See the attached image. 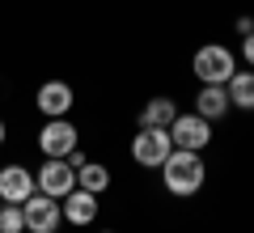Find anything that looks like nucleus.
I'll return each mask as SVG.
<instances>
[{
    "label": "nucleus",
    "instance_id": "f03ea898",
    "mask_svg": "<svg viewBox=\"0 0 254 233\" xmlns=\"http://www.w3.org/2000/svg\"><path fill=\"white\" fill-rule=\"evenodd\" d=\"M233 51H229V47H199V51H195V77H199L203 85H225L229 77H233Z\"/></svg>",
    "mask_w": 254,
    "mask_h": 233
},
{
    "label": "nucleus",
    "instance_id": "9d476101",
    "mask_svg": "<svg viewBox=\"0 0 254 233\" xmlns=\"http://www.w3.org/2000/svg\"><path fill=\"white\" fill-rule=\"evenodd\" d=\"M64 216H68V221L72 225H89L93 216H98V195H93V191H68V195H64V208H60Z\"/></svg>",
    "mask_w": 254,
    "mask_h": 233
},
{
    "label": "nucleus",
    "instance_id": "f3484780",
    "mask_svg": "<svg viewBox=\"0 0 254 233\" xmlns=\"http://www.w3.org/2000/svg\"><path fill=\"white\" fill-rule=\"evenodd\" d=\"M0 140H4V123H0Z\"/></svg>",
    "mask_w": 254,
    "mask_h": 233
},
{
    "label": "nucleus",
    "instance_id": "9b49d317",
    "mask_svg": "<svg viewBox=\"0 0 254 233\" xmlns=\"http://www.w3.org/2000/svg\"><path fill=\"white\" fill-rule=\"evenodd\" d=\"M225 93H229V106L254 110V72H233L225 81Z\"/></svg>",
    "mask_w": 254,
    "mask_h": 233
},
{
    "label": "nucleus",
    "instance_id": "f257e3e1",
    "mask_svg": "<svg viewBox=\"0 0 254 233\" xmlns=\"http://www.w3.org/2000/svg\"><path fill=\"white\" fill-rule=\"evenodd\" d=\"M161 178L170 195H195L203 187V161L199 153H187V149H170V157L161 161Z\"/></svg>",
    "mask_w": 254,
    "mask_h": 233
},
{
    "label": "nucleus",
    "instance_id": "39448f33",
    "mask_svg": "<svg viewBox=\"0 0 254 233\" xmlns=\"http://www.w3.org/2000/svg\"><path fill=\"white\" fill-rule=\"evenodd\" d=\"M170 140H174V149L199 153L203 144L212 140V127H208V119H199V115H178L170 123Z\"/></svg>",
    "mask_w": 254,
    "mask_h": 233
},
{
    "label": "nucleus",
    "instance_id": "dca6fc26",
    "mask_svg": "<svg viewBox=\"0 0 254 233\" xmlns=\"http://www.w3.org/2000/svg\"><path fill=\"white\" fill-rule=\"evenodd\" d=\"M242 51H246V64H250V68H254V30H250V34H246V38H242Z\"/></svg>",
    "mask_w": 254,
    "mask_h": 233
},
{
    "label": "nucleus",
    "instance_id": "1a4fd4ad",
    "mask_svg": "<svg viewBox=\"0 0 254 233\" xmlns=\"http://www.w3.org/2000/svg\"><path fill=\"white\" fill-rule=\"evenodd\" d=\"M38 110L51 115V119H64L68 110H72V89H68L64 81H47L43 89H38Z\"/></svg>",
    "mask_w": 254,
    "mask_h": 233
},
{
    "label": "nucleus",
    "instance_id": "ddd939ff",
    "mask_svg": "<svg viewBox=\"0 0 254 233\" xmlns=\"http://www.w3.org/2000/svg\"><path fill=\"white\" fill-rule=\"evenodd\" d=\"M174 119H178V106H174L170 98H153L140 110V127H170Z\"/></svg>",
    "mask_w": 254,
    "mask_h": 233
},
{
    "label": "nucleus",
    "instance_id": "7ed1b4c3",
    "mask_svg": "<svg viewBox=\"0 0 254 233\" xmlns=\"http://www.w3.org/2000/svg\"><path fill=\"white\" fill-rule=\"evenodd\" d=\"M174 140H170V127H140V136L131 140V157L140 165H161L170 157Z\"/></svg>",
    "mask_w": 254,
    "mask_h": 233
},
{
    "label": "nucleus",
    "instance_id": "6e6552de",
    "mask_svg": "<svg viewBox=\"0 0 254 233\" xmlns=\"http://www.w3.org/2000/svg\"><path fill=\"white\" fill-rule=\"evenodd\" d=\"M34 174L30 170H21V165H4L0 170V199L4 204H21V199H30L34 195Z\"/></svg>",
    "mask_w": 254,
    "mask_h": 233
},
{
    "label": "nucleus",
    "instance_id": "4468645a",
    "mask_svg": "<svg viewBox=\"0 0 254 233\" xmlns=\"http://www.w3.org/2000/svg\"><path fill=\"white\" fill-rule=\"evenodd\" d=\"M76 182H81V191H93V195H98V191H106V187H110V170H106V165L85 161L81 170H76Z\"/></svg>",
    "mask_w": 254,
    "mask_h": 233
},
{
    "label": "nucleus",
    "instance_id": "2eb2a0df",
    "mask_svg": "<svg viewBox=\"0 0 254 233\" xmlns=\"http://www.w3.org/2000/svg\"><path fill=\"white\" fill-rule=\"evenodd\" d=\"M21 229H26L21 204H4V208H0V233H21Z\"/></svg>",
    "mask_w": 254,
    "mask_h": 233
},
{
    "label": "nucleus",
    "instance_id": "20e7f679",
    "mask_svg": "<svg viewBox=\"0 0 254 233\" xmlns=\"http://www.w3.org/2000/svg\"><path fill=\"white\" fill-rule=\"evenodd\" d=\"M21 216H26V229L30 233H55V225H60V204H55L51 195H43V191H34L30 199H21Z\"/></svg>",
    "mask_w": 254,
    "mask_h": 233
},
{
    "label": "nucleus",
    "instance_id": "0eeeda50",
    "mask_svg": "<svg viewBox=\"0 0 254 233\" xmlns=\"http://www.w3.org/2000/svg\"><path fill=\"white\" fill-rule=\"evenodd\" d=\"M38 149H43L47 157H68V153L76 149V127L68 123V119H51V123L43 127V136H38Z\"/></svg>",
    "mask_w": 254,
    "mask_h": 233
},
{
    "label": "nucleus",
    "instance_id": "423d86ee",
    "mask_svg": "<svg viewBox=\"0 0 254 233\" xmlns=\"http://www.w3.org/2000/svg\"><path fill=\"white\" fill-rule=\"evenodd\" d=\"M34 187L43 191V195H51V199H64L68 191L76 187V170H72L68 161H64V157H51V161H47L43 170H38Z\"/></svg>",
    "mask_w": 254,
    "mask_h": 233
},
{
    "label": "nucleus",
    "instance_id": "f8f14e48",
    "mask_svg": "<svg viewBox=\"0 0 254 233\" xmlns=\"http://www.w3.org/2000/svg\"><path fill=\"white\" fill-rule=\"evenodd\" d=\"M195 106H199V119H220L229 110V93L225 85H203L199 98H195Z\"/></svg>",
    "mask_w": 254,
    "mask_h": 233
}]
</instances>
